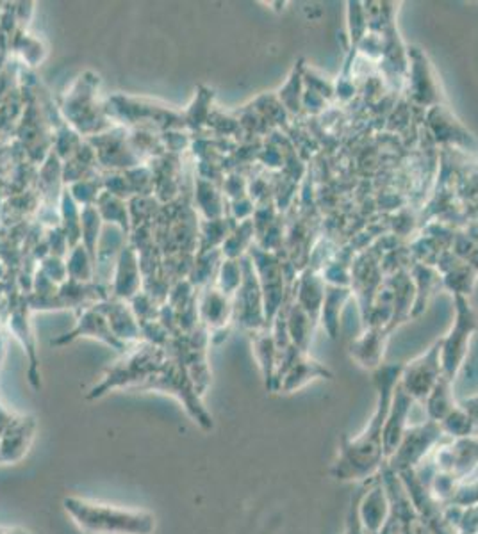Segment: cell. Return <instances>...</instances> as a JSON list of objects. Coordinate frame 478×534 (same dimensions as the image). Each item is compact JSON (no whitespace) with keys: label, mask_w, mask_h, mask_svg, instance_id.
<instances>
[{"label":"cell","mask_w":478,"mask_h":534,"mask_svg":"<svg viewBox=\"0 0 478 534\" xmlns=\"http://www.w3.org/2000/svg\"><path fill=\"white\" fill-rule=\"evenodd\" d=\"M439 426L442 433H448L452 437H470L475 431V424L470 413L463 407H455L439 422Z\"/></svg>","instance_id":"d6986e66"},{"label":"cell","mask_w":478,"mask_h":534,"mask_svg":"<svg viewBox=\"0 0 478 534\" xmlns=\"http://www.w3.org/2000/svg\"><path fill=\"white\" fill-rule=\"evenodd\" d=\"M478 328V317L466 296L455 294V321L446 337H441V366L442 376L455 379L463 368L470 340Z\"/></svg>","instance_id":"3957f363"},{"label":"cell","mask_w":478,"mask_h":534,"mask_svg":"<svg viewBox=\"0 0 478 534\" xmlns=\"http://www.w3.org/2000/svg\"><path fill=\"white\" fill-rule=\"evenodd\" d=\"M254 351L261 368L262 379L268 390L273 392L275 387V374H277V346L273 338V331L262 328L256 331Z\"/></svg>","instance_id":"4fadbf2b"},{"label":"cell","mask_w":478,"mask_h":534,"mask_svg":"<svg viewBox=\"0 0 478 534\" xmlns=\"http://www.w3.org/2000/svg\"><path fill=\"white\" fill-rule=\"evenodd\" d=\"M347 534H366L362 526H361V520H359V515H357V508H351L350 513H348L347 520Z\"/></svg>","instance_id":"44dd1931"},{"label":"cell","mask_w":478,"mask_h":534,"mask_svg":"<svg viewBox=\"0 0 478 534\" xmlns=\"http://www.w3.org/2000/svg\"><path fill=\"white\" fill-rule=\"evenodd\" d=\"M331 378H332V372L329 368L312 360L307 353H302L280 376V379L277 381L275 392L290 394V392L304 388L307 383H310L314 379H331Z\"/></svg>","instance_id":"30bf717a"},{"label":"cell","mask_w":478,"mask_h":534,"mask_svg":"<svg viewBox=\"0 0 478 534\" xmlns=\"http://www.w3.org/2000/svg\"><path fill=\"white\" fill-rule=\"evenodd\" d=\"M35 433L36 422L33 417L11 422L0 435V465L18 463L29 452Z\"/></svg>","instance_id":"52a82bcc"},{"label":"cell","mask_w":478,"mask_h":534,"mask_svg":"<svg viewBox=\"0 0 478 534\" xmlns=\"http://www.w3.org/2000/svg\"><path fill=\"white\" fill-rule=\"evenodd\" d=\"M0 534H29L25 531H0Z\"/></svg>","instance_id":"7402d4cb"},{"label":"cell","mask_w":478,"mask_h":534,"mask_svg":"<svg viewBox=\"0 0 478 534\" xmlns=\"http://www.w3.org/2000/svg\"><path fill=\"white\" fill-rule=\"evenodd\" d=\"M409 65H411V74L409 81L411 87L409 93L412 100L422 106V107H435L441 106V89L435 77L434 68L429 63L427 55L420 48H409Z\"/></svg>","instance_id":"8992f818"},{"label":"cell","mask_w":478,"mask_h":534,"mask_svg":"<svg viewBox=\"0 0 478 534\" xmlns=\"http://www.w3.org/2000/svg\"><path fill=\"white\" fill-rule=\"evenodd\" d=\"M351 296V288L338 287V286H327L325 288V297H323V305H321V312H320V321L323 325V328L327 331V335L331 338H336L340 333V317H341V310L343 305L347 303Z\"/></svg>","instance_id":"7c38bea8"},{"label":"cell","mask_w":478,"mask_h":534,"mask_svg":"<svg viewBox=\"0 0 478 534\" xmlns=\"http://www.w3.org/2000/svg\"><path fill=\"white\" fill-rule=\"evenodd\" d=\"M284 314H286V325H288V333H290L291 342L300 351L307 353L316 321H312L309 317V314L299 303H293L288 310H284Z\"/></svg>","instance_id":"9a60e30c"},{"label":"cell","mask_w":478,"mask_h":534,"mask_svg":"<svg viewBox=\"0 0 478 534\" xmlns=\"http://www.w3.org/2000/svg\"><path fill=\"white\" fill-rule=\"evenodd\" d=\"M357 515L364 533L381 534L384 531L392 517V504L382 485L364 495V499L357 506Z\"/></svg>","instance_id":"9c48e42d"},{"label":"cell","mask_w":478,"mask_h":534,"mask_svg":"<svg viewBox=\"0 0 478 534\" xmlns=\"http://www.w3.org/2000/svg\"><path fill=\"white\" fill-rule=\"evenodd\" d=\"M411 275L414 277L412 282H414V288H416L411 317H418L427 308L429 299L434 296L435 288L442 282V277L431 264H416L412 267Z\"/></svg>","instance_id":"8fae6325"},{"label":"cell","mask_w":478,"mask_h":534,"mask_svg":"<svg viewBox=\"0 0 478 534\" xmlns=\"http://www.w3.org/2000/svg\"><path fill=\"white\" fill-rule=\"evenodd\" d=\"M63 508L74 524L86 534H152L156 531V517L148 511L122 509L72 495L63 499Z\"/></svg>","instance_id":"7a4b0ae2"},{"label":"cell","mask_w":478,"mask_h":534,"mask_svg":"<svg viewBox=\"0 0 478 534\" xmlns=\"http://www.w3.org/2000/svg\"><path fill=\"white\" fill-rule=\"evenodd\" d=\"M304 66L302 61L293 68L290 81L280 89V102L286 106V109L293 115H299L302 111V96H304Z\"/></svg>","instance_id":"ac0fdd59"},{"label":"cell","mask_w":478,"mask_h":534,"mask_svg":"<svg viewBox=\"0 0 478 534\" xmlns=\"http://www.w3.org/2000/svg\"><path fill=\"white\" fill-rule=\"evenodd\" d=\"M429 122L434 128L437 139H441V141H450V143L461 145V139H464L468 145L475 143L472 134L466 132L461 125L457 124V120L442 106H435L431 109Z\"/></svg>","instance_id":"5bb4252c"},{"label":"cell","mask_w":478,"mask_h":534,"mask_svg":"<svg viewBox=\"0 0 478 534\" xmlns=\"http://www.w3.org/2000/svg\"><path fill=\"white\" fill-rule=\"evenodd\" d=\"M388 327H370L350 346V357L364 369L375 370L382 366L384 349L390 338Z\"/></svg>","instance_id":"ba28073f"},{"label":"cell","mask_w":478,"mask_h":534,"mask_svg":"<svg viewBox=\"0 0 478 534\" xmlns=\"http://www.w3.org/2000/svg\"><path fill=\"white\" fill-rule=\"evenodd\" d=\"M348 31L353 50L368 35V15L362 2H348Z\"/></svg>","instance_id":"ffe728a7"},{"label":"cell","mask_w":478,"mask_h":534,"mask_svg":"<svg viewBox=\"0 0 478 534\" xmlns=\"http://www.w3.org/2000/svg\"><path fill=\"white\" fill-rule=\"evenodd\" d=\"M403 366H381L373 370L377 388V408L370 418L368 428L355 438L345 440L338 459L331 469V476L340 481H359L377 474L384 463V426L392 408L394 388L400 381Z\"/></svg>","instance_id":"6da1fadb"},{"label":"cell","mask_w":478,"mask_h":534,"mask_svg":"<svg viewBox=\"0 0 478 534\" xmlns=\"http://www.w3.org/2000/svg\"><path fill=\"white\" fill-rule=\"evenodd\" d=\"M441 376V338H437L423 355L403 366L398 385L414 403L423 405Z\"/></svg>","instance_id":"277c9868"},{"label":"cell","mask_w":478,"mask_h":534,"mask_svg":"<svg viewBox=\"0 0 478 534\" xmlns=\"http://www.w3.org/2000/svg\"><path fill=\"white\" fill-rule=\"evenodd\" d=\"M423 405L427 408L429 418L439 424L450 411L457 407L453 401V381L448 379L446 376H441Z\"/></svg>","instance_id":"2e32d148"},{"label":"cell","mask_w":478,"mask_h":534,"mask_svg":"<svg viewBox=\"0 0 478 534\" xmlns=\"http://www.w3.org/2000/svg\"><path fill=\"white\" fill-rule=\"evenodd\" d=\"M81 335L97 337V338L104 340L106 344H109L111 348L118 349V351H124V348H126L124 340H120V338H118V335H115L111 329L107 328V327H106V323H104V319H102V317H98L97 314H89V316H86L85 319H81V325L77 327V329H74L70 335H66L65 338H59V340L52 342V344H63V342H70V340H74V338H77V337H81Z\"/></svg>","instance_id":"e0dca14e"},{"label":"cell","mask_w":478,"mask_h":534,"mask_svg":"<svg viewBox=\"0 0 478 534\" xmlns=\"http://www.w3.org/2000/svg\"><path fill=\"white\" fill-rule=\"evenodd\" d=\"M441 435H442L441 426L432 420L427 424L411 426L405 431L398 449L390 456L392 470L409 472L416 463L422 461V458L427 454V451L435 446Z\"/></svg>","instance_id":"5b68a950"}]
</instances>
